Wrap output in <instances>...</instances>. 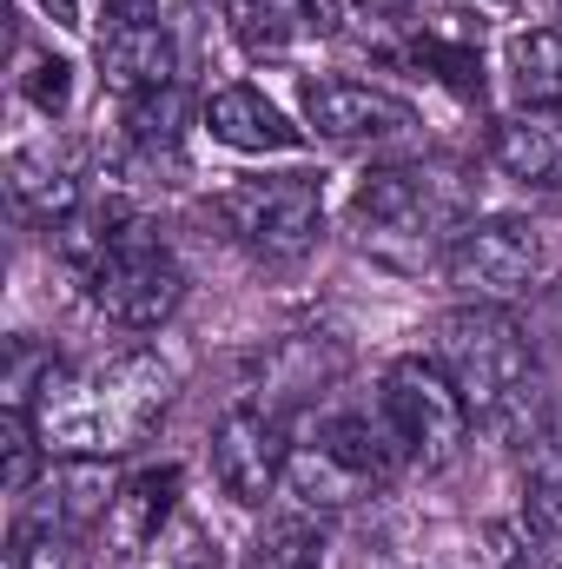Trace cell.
Here are the masks:
<instances>
[{"label":"cell","mask_w":562,"mask_h":569,"mask_svg":"<svg viewBox=\"0 0 562 569\" xmlns=\"http://www.w3.org/2000/svg\"><path fill=\"white\" fill-rule=\"evenodd\" d=\"M179 371L159 351H120L80 371H53L33 418L53 457H127L165 425Z\"/></svg>","instance_id":"1"},{"label":"cell","mask_w":562,"mask_h":569,"mask_svg":"<svg viewBox=\"0 0 562 569\" xmlns=\"http://www.w3.org/2000/svg\"><path fill=\"white\" fill-rule=\"evenodd\" d=\"M60 259L80 272L87 298L127 325V331H152L185 305V266L179 252L159 239V226L140 219L127 199H87L67 226H53Z\"/></svg>","instance_id":"2"},{"label":"cell","mask_w":562,"mask_h":569,"mask_svg":"<svg viewBox=\"0 0 562 569\" xmlns=\"http://www.w3.org/2000/svg\"><path fill=\"white\" fill-rule=\"evenodd\" d=\"M463 226H470V192L443 166H378L351 192V232L391 272H423L430 259L450 252Z\"/></svg>","instance_id":"3"},{"label":"cell","mask_w":562,"mask_h":569,"mask_svg":"<svg viewBox=\"0 0 562 569\" xmlns=\"http://www.w3.org/2000/svg\"><path fill=\"white\" fill-rule=\"evenodd\" d=\"M436 365L463 391L470 418L503 425L536 391V345L503 305H463L436 325Z\"/></svg>","instance_id":"4"},{"label":"cell","mask_w":562,"mask_h":569,"mask_svg":"<svg viewBox=\"0 0 562 569\" xmlns=\"http://www.w3.org/2000/svg\"><path fill=\"white\" fill-rule=\"evenodd\" d=\"M364 40H378L391 60L436 73L450 93L483 100V13L463 0H351Z\"/></svg>","instance_id":"5"},{"label":"cell","mask_w":562,"mask_h":569,"mask_svg":"<svg viewBox=\"0 0 562 569\" xmlns=\"http://www.w3.org/2000/svg\"><path fill=\"white\" fill-rule=\"evenodd\" d=\"M219 226L265 266H298L324 239V186L311 172H259L219 192Z\"/></svg>","instance_id":"6"},{"label":"cell","mask_w":562,"mask_h":569,"mask_svg":"<svg viewBox=\"0 0 562 569\" xmlns=\"http://www.w3.org/2000/svg\"><path fill=\"white\" fill-rule=\"evenodd\" d=\"M378 405L398 430V443L411 450V463H423V470L456 463V450L470 437V405H463V391L450 385V371L436 358H398L384 371Z\"/></svg>","instance_id":"7"},{"label":"cell","mask_w":562,"mask_h":569,"mask_svg":"<svg viewBox=\"0 0 562 569\" xmlns=\"http://www.w3.org/2000/svg\"><path fill=\"white\" fill-rule=\"evenodd\" d=\"M536 272H543V239H536V226L516 219V212L470 219V226L450 239V252H443V279L456 284L470 305L516 298Z\"/></svg>","instance_id":"8"},{"label":"cell","mask_w":562,"mask_h":569,"mask_svg":"<svg viewBox=\"0 0 562 569\" xmlns=\"http://www.w3.org/2000/svg\"><path fill=\"white\" fill-rule=\"evenodd\" d=\"M212 477L232 503L259 510L279 497V483L291 477V430H284L279 411L265 405H239L225 411L219 430H212Z\"/></svg>","instance_id":"9"},{"label":"cell","mask_w":562,"mask_h":569,"mask_svg":"<svg viewBox=\"0 0 562 569\" xmlns=\"http://www.w3.org/2000/svg\"><path fill=\"white\" fill-rule=\"evenodd\" d=\"M304 127L331 146H378L418 133V107L371 80H304Z\"/></svg>","instance_id":"10"},{"label":"cell","mask_w":562,"mask_h":569,"mask_svg":"<svg viewBox=\"0 0 562 569\" xmlns=\"http://www.w3.org/2000/svg\"><path fill=\"white\" fill-rule=\"evenodd\" d=\"M232 33L252 60H291L344 33V0H232Z\"/></svg>","instance_id":"11"},{"label":"cell","mask_w":562,"mask_h":569,"mask_svg":"<svg viewBox=\"0 0 562 569\" xmlns=\"http://www.w3.org/2000/svg\"><path fill=\"white\" fill-rule=\"evenodd\" d=\"M311 450H324V457H331L344 477H358L364 490H371V483H391V477L411 463V450L398 443V430H391V418H384V405H378V411H364V405H351V411H324Z\"/></svg>","instance_id":"12"},{"label":"cell","mask_w":562,"mask_h":569,"mask_svg":"<svg viewBox=\"0 0 562 569\" xmlns=\"http://www.w3.org/2000/svg\"><path fill=\"white\" fill-rule=\"evenodd\" d=\"M100 73L127 100L179 87V47H172L165 20H120V27H107L100 33Z\"/></svg>","instance_id":"13"},{"label":"cell","mask_w":562,"mask_h":569,"mask_svg":"<svg viewBox=\"0 0 562 569\" xmlns=\"http://www.w3.org/2000/svg\"><path fill=\"white\" fill-rule=\"evenodd\" d=\"M113 490H120V483L107 477V457H60V463L47 470L40 497L27 503V517H20V523H53V530L87 537L93 523H107Z\"/></svg>","instance_id":"14"},{"label":"cell","mask_w":562,"mask_h":569,"mask_svg":"<svg viewBox=\"0 0 562 569\" xmlns=\"http://www.w3.org/2000/svg\"><path fill=\"white\" fill-rule=\"evenodd\" d=\"M490 159L516 186L562 192V113L556 107H523V113L496 120L490 127Z\"/></svg>","instance_id":"15"},{"label":"cell","mask_w":562,"mask_h":569,"mask_svg":"<svg viewBox=\"0 0 562 569\" xmlns=\"http://www.w3.org/2000/svg\"><path fill=\"white\" fill-rule=\"evenodd\" d=\"M172 503H179V463H152V470H140V477H127V483L113 490L107 523H100V530H107V550H113L120 563L145 557V550L159 543Z\"/></svg>","instance_id":"16"},{"label":"cell","mask_w":562,"mask_h":569,"mask_svg":"<svg viewBox=\"0 0 562 569\" xmlns=\"http://www.w3.org/2000/svg\"><path fill=\"white\" fill-rule=\"evenodd\" d=\"M7 192H13V206H20L27 219H40V226H67V219L87 206V186H80L73 159L53 152V140L13 146V152H7Z\"/></svg>","instance_id":"17"},{"label":"cell","mask_w":562,"mask_h":569,"mask_svg":"<svg viewBox=\"0 0 562 569\" xmlns=\"http://www.w3.org/2000/svg\"><path fill=\"white\" fill-rule=\"evenodd\" d=\"M516 503H523V530L530 537H562V405L523 430Z\"/></svg>","instance_id":"18"},{"label":"cell","mask_w":562,"mask_h":569,"mask_svg":"<svg viewBox=\"0 0 562 569\" xmlns=\"http://www.w3.org/2000/svg\"><path fill=\"white\" fill-rule=\"evenodd\" d=\"M205 127H212V140L232 146V152H291L298 146V127L284 120L259 87H245V80L239 87H219L205 100Z\"/></svg>","instance_id":"19"},{"label":"cell","mask_w":562,"mask_h":569,"mask_svg":"<svg viewBox=\"0 0 562 569\" xmlns=\"http://www.w3.org/2000/svg\"><path fill=\"white\" fill-rule=\"evenodd\" d=\"M503 80L523 107L562 113V27H523L503 40Z\"/></svg>","instance_id":"20"},{"label":"cell","mask_w":562,"mask_h":569,"mask_svg":"<svg viewBox=\"0 0 562 569\" xmlns=\"http://www.w3.org/2000/svg\"><path fill=\"white\" fill-rule=\"evenodd\" d=\"M185 140V93L179 87H159V93H140V100H127V146L140 152V159H172Z\"/></svg>","instance_id":"21"},{"label":"cell","mask_w":562,"mask_h":569,"mask_svg":"<svg viewBox=\"0 0 562 569\" xmlns=\"http://www.w3.org/2000/svg\"><path fill=\"white\" fill-rule=\"evenodd\" d=\"M245 569H324V530L311 517H279L265 523V537L252 543Z\"/></svg>","instance_id":"22"},{"label":"cell","mask_w":562,"mask_h":569,"mask_svg":"<svg viewBox=\"0 0 562 569\" xmlns=\"http://www.w3.org/2000/svg\"><path fill=\"white\" fill-rule=\"evenodd\" d=\"M20 100L40 113V120H60L67 100H73V67L60 53H40V47H20Z\"/></svg>","instance_id":"23"},{"label":"cell","mask_w":562,"mask_h":569,"mask_svg":"<svg viewBox=\"0 0 562 569\" xmlns=\"http://www.w3.org/2000/svg\"><path fill=\"white\" fill-rule=\"evenodd\" d=\"M7 569H87V557H80V537L73 530L20 523L13 530V550H7Z\"/></svg>","instance_id":"24"},{"label":"cell","mask_w":562,"mask_h":569,"mask_svg":"<svg viewBox=\"0 0 562 569\" xmlns=\"http://www.w3.org/2000/svg\"><path fill=\"white\" fill-rule=\"evenodd\" d=\"M503 569H562V563L543 550V543H516V550L503 557Z\"/></svg>","instance_id":"25"},{"label":"cell","mask_w":562,"mask_h":569,"mask_svg":"<svg viewBox=\"0 0 562 569\" xmlns=\"http://www.w3.org/2000/svg\"><path fill=\"white\" fill-rule=\"evenodd\" d=\"M543 7H550V13H556V20H562V0H543Z\"/></svg>","instance_id":"26"}]
</instances>
